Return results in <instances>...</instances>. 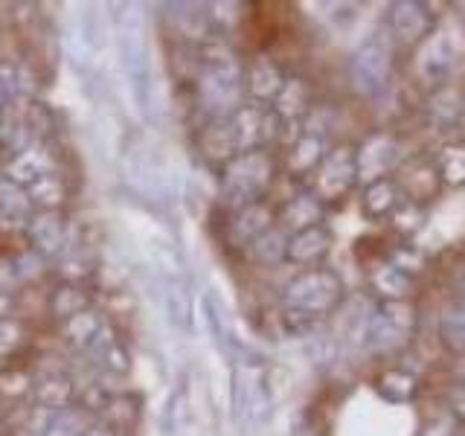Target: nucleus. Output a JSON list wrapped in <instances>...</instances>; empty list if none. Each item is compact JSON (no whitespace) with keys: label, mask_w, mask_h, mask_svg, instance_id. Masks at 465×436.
Instances as JSON below:
<instances>
[{"label":"nucleus","mask_w":465,"mask_h":436,"mask_svg":"<svg viewBox=\"0 0 465 436\" xmlns=\"http://www.w3.org/2000/svg\"><path fill=\"white\" fill-rule=\"evenodd\" d=\"M120 64L128 82V94L134 102L137 114L152 111V62H149V44H145V26L137 6H125L120 15Z\"/></svg>","instance_id":"1"},{"label":"nucleus","mask_w":465,"mask_h":436,"mask_svg":"<svg viewBox=\"0 0 465 436\" xmlns=\"http://www.w3.org/2000/svg\"><path fill=\"white\" fill-rule=\"evenodd\" d=\"M338 297H341V280L331 271H309L285 288L288 309L309 312L317 317L326 309H331Z\"/></svg>","instance_id":"2"},{"label":"nucleus","mask_w":465,"mask_h":436,"mask_svg":"<svg viewBox=\"0 0 465 436\" xmlns=\"http://www.w3.org/2000/svg\"><path fill=\"white\" fill-rule=\"evenodd\" d=\"M271 160L262 152H244L230 164L227 178H224V193L230 201H242L244 207L251 203L262 189L271 181Z\"/></svg>","instance_id":"3"},{"label":"nucleus","mask_w":465,"mask_h":436,"mask_svg":"<svg viewBox=\"0 0 465 436\" xmlns=\"http://www.w3.org/2000/svg\"><path fill=\"white\" fill-rule=\"evenodd\" d=\"M273 125H276V116L271 108L244 105L232 114V120L227 123V131L232 137V145L244 154V152H253L256 145L268 143L273 137Z\"/></svg>","instance_id":"4"},{"label":"nucleus","mask_w":465,"mask_h":436,"mask_svg":"<svg viewBox=\"0 0 465 436\" xmlns=\"http://www.w3.org/2000/svg\"><path fill=\"white\" fill-rule=\"evenodd\" d=\"M268 390L262 382V372L251 367H239L232 375V407H236V416L247 421H259L268 413Z\"/></svg>","instance_id":"5"},{"label":"nucleus","mask_w":465,"mask_h":436,"mask_svg":"<svg viewBox=\"0 0 465 436\" xmlns=\"http://www.w3.org/2000/svg\"><path fill=\"white\" fill-rule=\"evenodd\" d=\"M26 236L44 256H62L67 251V224L58 213H38L26 222Z\"/></svg>","instance_id":"6"},{"label":"nucleus","mask_w":465,"mask_h":436,"mask_svg":"<svg viewBox=\"0 0 465 436\" xmlns=\"http://www.w3.org/2000/svg\"><path fill=\"white\" fill-rule=\"evenodd\" d=\"M358 174V160L349 154V152H334L323 160V169H320V178H317V186L320 193L326 198H334V195H343L349 186H352Z\"/></svg>","instance_id":"7"},{"label":"nucleus","mask_w":465,"mask_h":436,"mask_svg":"<svg viewBox=\"0 0 465 436\" xmlns=\"http://www.w3.org/2000/svg\"><path fill=\"white\" fill-rule=\"evenodd\" d=\"M387 67H390V55L381 44L372 38L358 50L355 62H352L355 82L363 87V91H375V87H381V82L387 79Z\"/></svg>","instance_id":"8"},{"label":"nucleus","mask_w":465,"mask_h":436,"mask_svg":"<svg viewBox=\"0 0 465 436\" xmlns=\"http://www.w3.org/2000/svg\"><path fill=\"white\" fill-rule=\"evenodd\" d=\"M47 172H53V157L47 154L44 145H35V143L29 145V149L15 154L6 164V169H4L6 178L15 181V183H21L24 189L35 178H41V174H47Z\"/></svg>","instance_id":"9"},{"label":"nucleus","mask_w":465,"mask_h":436,"mask_svg":"<svg viewBox=\"0 0 465 436\" xmlns=\"http://www.w3.org/2000/svg\"><path fill=\"white\" fill-rule=\"evenodd\" d=\"M87 352H94L96 363L105 372L111 375H125L131 370V355H128V349L123 346V341L116 338V332L105 323V329L99 332V338L96 343L87 349Z\"/></svg>","instance_id":"10"},{"label":"nucleus","mask_w":465,"mask_h":436,"mask_svg":"<svg viewBox=\"0 0 465 436\" xmlns=\"http://www.w3.org/2000/svg\"><path fill=\"white\" fill-rule=\"evenodd\" d=\"M29 195L21 183L9 181L6 174H0V224L4 227H26L29 222Z\"/></svg>","instance_id":"11"},{"label":"nucleus","mask_w":465,"mask_h":436,"mask_svg":"<svg viewBox=\"0 0 465 436\" xmlns=\"http://www.w3.org/2000/svg\"><path fill=\"white\" fill-rule=\"evenodd\" d=\"M329 233L323 227H309L302 233H294V239L288 242L285 259L297 262V265H312L320 256L329 251Z\"/></svg>","instance_id":"12"},{"label":"nucleus","mask_w":465,"mask_h":436,"mask_svg":"<svg viewBox=\"0 0 465 436\" xmlns=\"http://www.w3.org/2000/svg\"><path fill=\"white\" fill-rule=\"evenodd\" d=\"M33 392H35V401L47 413L67 411V407L73 404V399H76V390H73V384L64 375H44Z\"/></svg>","instance_id":"13"},{"label":"nucleus","mask_w":465,"mask_h":436,"mask_svg":"<svg viewBox=\"0 0 465 436\" xmlns=\"http://www.w3.org/2000/svg\"><path fill=\"white\" fill-rule=\"evenodd\" d=\"M105 329V320L99 312L87 309L76 317H70L64 323V338L73 349H91L99 338V332Z\"/></svg>","instance_id":"14"},{"label":"nucleus","mask_w":465,"mask_h":436,"mask_svg":"<svg viewBox=\"0 0 465 436\" xmlns=\"http://www.w3.org/2000/svg\"><path fill=\"white\" fill-rule=\"evenodd\" d=\"M392 160H396V145H392L390 140H372L367 145V152H363L358 160L361 178H370L378 183V178H381V174L392 166Z\"/></svg>","instance_id":"15"},{"label":"nucleus","mask_w":465,"mask_h":436,"mask_svg":"<svg viewBox=\"0 0 465 436\" xmlns=\"http://www.w3.org/2000/svg\"><path fill=\"white\" fill-rule=\"evenodd\" d=\"M26 195H29V203L41 207V213H55L58 203L64 201V183H62L58 174L47 172V174H41V178H35L33 183L26 186Z\"/></svg>","instance_id":"16"},{"label":"nucleus","mask_w":465,"mask_h":436,"mask_svg":"<svg viewBox=\"0 0 465 436\" xmlns=\"http://www.w3.org/2000/svg\"><path fill=\"white\" fill-rule=\"evenodd\" d=\"M285 79L280 76L276 64H271V58H256L251 67V94L256 99H273L280 96Z\"/></svg>","instance_id":"17"},{"label":"nucleus","mask_w":465,"mask_h":436,"mask_svg":"<svg viewBox=\"0 0 465 436\" xmlns=\"http://www.w3.org/2000/svg\"><path fill=\"white\" fill-rule=\"evenodd\" d=\"M87 294L84 291L76 285V282H67V285H62L58 291H53V297H50V314H55L58 320H67L70 317H76V314H82V312H87Z\"/></svg>","instance_id":"18"},{"label":"nucleus","mask_w":465,"mask_h":436,"mask_svg":"<svg viewBox=\"0 0 465 436\" xmlns=\"http://www.w3.org/2000/svg\"><path fill=\"white\" fill-rule=\"evenodd\" d=\"M392 26H396V33L404 41H411V38H419L421 33H428L430 18H428V12L416 4H399L396 12H392Z\"/></svg>","instance_id":"19"},{"label":"nucleus","mask_w":465,"mask_h":436,"mask_svg":"<svg viewBox=\"0 0 465 436\" xmlns=\"http://www.w3.org/2000/svg\"><path fill=\"white\" fill-rule=\"evenodd\" d=\"M268 222H271V215H268L265 207H262V203H247V207L239 210L236 222H232V233H236V236L244 239V242H253L265 230H271Z\"/></svg>","instance_id":"20"},{"label":"nucleus","mask_w":465,"mask_h":436,"mask_svg":"<svg viewBox=\"0 0 465 436\" xmlns=\"http://www.w3.org/2000/svg\"><path fill=\"white\" fill-rule=\"evenodd\" d=\"M87 425H84V416L79 411H55V413H47L41 425V433L38 436H84Z\"/></svg>","instance_id":"21"},{"label":"nucleus","mask_w":465,"mask_h":436,"mask_svg":"<svg viewBox=\"0 0 465 436\" xmlns=\"http://www.w3.org/2000/svg\"><path fill=\"white\" fill-rule=\"evenodd\" d=\"M282 222L288 227H294L297 233L302 230H309V227H317L320 222V207H317V201L309 198V195H300L288 203V207L282 210Z\"/></svg>","instance_id":"22"},{"label":"nucleus","mask_w":465,"mask_h":436,"mask_svg":"<svg viewBox=\"0 0 465 436\" xmlns=\"http://www.w3.org/2000/svg\"><path fill=\"white\" fill-rule=\"evenodd\" d=\"M160 302H163V312H166L172 326H178V329L189 326V317H193V314H189V300L181 291V285L163 282V291H160Z\"/></svg>","instance_id":"23"},{"label":"nucleus","mask_w":465,"mask_h":436,"mask_svg":"<svg viewBox=\"0 0 465 436\" xmlns=\"http://www.w3.org/2000/svg\"><path fill=\"white\" fill-rule=\"evenodd\" d=\"M320 157H323V140L314 137V134H305L297 145L294 152H291V172H312L317 169Z\"/></svg>","instance_id":"24"},{"label":"nucleus","mask_w":465,"mask_h":436,"mask_svg":"<svg viewBox=\"0 0 465 436\" xmlns=\"http://www.w3.org/2000/svg\"><path fill=\"white\" fill-rule=\"evenodd\" d=\"M105 419H108V425L111 428H116V431H125V428H131L137 421V416H140V407H137V399H131V396H116V399H108V404H105Z\"/></svg>","instance_id":"25"},{"label":"nucleus","mask_w":465,"mask_h":436,"mask_svg":"<svg viewBox=\"0 0 465 436\" xmlns=\"http://www.w3.org/2000/svg\"><path fill=\"white\" fill-rule=\"evenodd\" d=\"M251 247H253V256H256L259 262H265V265H273V262L285 259L288 242H285L276 230H265L259 239L251 242Z\"/></svg>","instance_id":"26"},{"label":"nucleus","mask_w":465,"mask_h":436,"mask_svg":"<svg viewBox=\"0 0 465 436\" xmlns=\"http://www.w3.org/2000/svg\"><path fill=\"white\" fill-rule=\"evenodd\" d=\"M392 207H396V189L387 181H378L367 189V195H363V210L370 215H387Z\"/></svg>","instance_id":"27"},{"label":"nucleus","mask_w":465,"mask_h":436,"mask_svg":"<svg viewBox=\"0 0 465 436\" xmlns=\"http://www.w3.org/2000/svg\"><path fill=\"white\" fill-rule=\"evenodd\" d=\"M445 343L465 355V312H450L442 323Z\"/></svg>","instance_id":"28"},{"label":"nucleus","mask_w":465,"mask_h":436,"mask_svg":"<svg viewBox=\"0 0 465 436\" xmlns=\"http://www.w3.org/2000/svg\"><path fill=\"white\" fill-rule=\"evenodd\" d=\"M24 343V326L15 317H4L0 320V358L12 355L15 349Z\"/></svg>","instance_id":"29"},{"label":"nucleus","mask_w":465,"mask_h":436,"mask_svg":"<svg viewBox=\"0 0 465 436\" xmlns=\"http://www.w3.org/2000/svg\"><path fill=\"white\" fill-rule=\"evenodd\" d=\"M442 174L450 183H465V149H450L442 157Z\"/></svg>","instance_id":"30"},{"label":"nucleus","mask_w":465,"mask_h":436,"mask_svg":"<svg viewBox=\"0 0 465 436\" xmlns=\"http://www.w3.org/2000/svg\"><path fill=\"white\" fill-rule=\"evenodd\" d=\"M24 125H26L29 134H44V131L50 128V114H47V108L38 105V102H35V105H29Z\"/></svg>","instance_id":"31"},{"label":"nucleus","mask_w":465,"mask_h":436,"mask_svg":"<svg viewBox=\"0 0 465 436\" xmlns=\"http://www.w3.org/2000/svg\"><path fill=\"white\" fill-rule=\"evenodd\" d=\"M378 288H381L384 291V294H387V288H392L390 291V294H404V288H407V273L404 271H399V268H387L381 276H378Z\"/></svg>","instance_id":"32"},{"label":"nucleus","mask_w":465,"mask_h":436,"mask_svg":"<svg viewBox=\"0 0 465 436\" xmlns=\"http://www.w3.org/2000/svg\"><path fill=\"white\" fill-rule=\"evenodd\" d=\"M84 436H123V433H120V431H116V428H111V425H108V421H105V425L87 428V431H84Z\"/></svg>","instance_id":"33"},{"label":"nucleus","mask_w":465,"mask_h":436,"mask_svg":"<svg viewBox=\"0 0 465 436\" xmlns=\"http://www.w3.org/2000/svg\"><path fill=\"white\" fill-rule=\"evenodd\" d=\"M12 305H15L12 294H6V291H4V288H0V320H4V317H9V312H12Z\"/></svg>","instance_id":"34"},{"label":"nucleus","mask_w":465,"mask_h":436,"mask_svg":"<svg viewBox=\"0 0 465 436\" xmlns=\"http://www.w3.org/2000/svg\"><path fill=\"white\" fill-rule=\"evenodd\" d=\"M6 102V91H4V84H0V105Z\"/></svg>","instance_id":"35"}]
</instances>
